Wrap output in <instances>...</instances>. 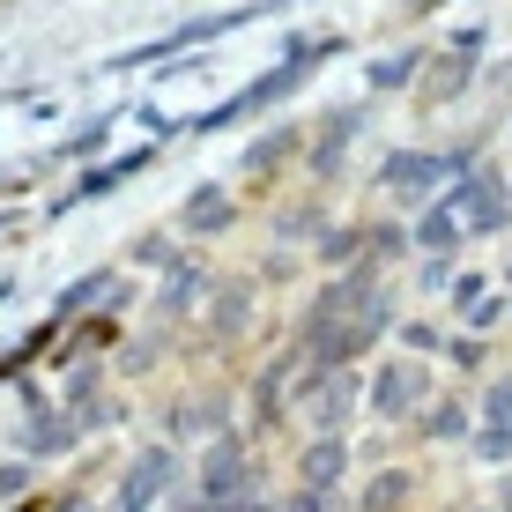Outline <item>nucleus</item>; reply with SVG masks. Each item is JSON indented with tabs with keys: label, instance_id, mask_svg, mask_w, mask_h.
Returning a JSON list of instances; mask_svg holds the SVG:
<instances>
[{
	"label": "nucleus",
	"instance_id": "obj_1",
	"mask_svg": "<svg viewBox=\"0 0 512 512\" xmlns=\"http://www.w3.org/2000/svg\"><path fill=\"white\" fill-rule=\"evenodd\" d=\"M193 223H223V193H201V201H193Z\"/></svg>",
	"mask_w": 512,
	"mask_h": 512
}]
</instances>
